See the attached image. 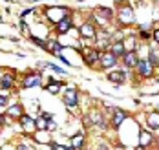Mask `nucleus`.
Returning <instances> with one entry per match:
<instances>
[{
	"label": "nucleus",
	"instance_id": "1",
	"mask_svg": "<svg viewBox=\"0 0 159 150\" xmlns=\"http://www.w3.org/2000/svg\"><path fill=\"white\" fill-rule=\"evenodd\" d=\"M117 20H119L123 26H130V24H134V22H135V13H134V9H132L130 6L121 7V9L117 11Z\"/></svg>",
	"mask_w": 159,
	"mask_h": 150
},
{
	"label": "nucleus",
	"instance_id": "2",
	"mask_svg": "<svg viewBox=\"0 0 159 150\" xmlns=\"http://www.w3.org/2000/svg\"><path fill=\"white\" fill-rule=\"evenodd\" d=\"M137 73L141 75V77H144V79H150L152 75H154V64L148 61V59H139V62H137Z\"/></svg>",
	"mask_w": 159,
	"mask_h": 150
},
{
	"label": "nucleus",
	"instance_id": "3",
	"mask_svg": "<svg viewBox=\"0 0 159 150\" xmlns=\"http://www.w3.org/2000/svg\"><path fill=\"white\" fill-rule=\"evenodd\" d=\"M68 15V9L66 7H48L46 9V17L51 20V22H59V20H62L64 17Z\"/></svg>",
	"mask_w": 159,
	"mask_h": 150
},
{
	"label": "nucleus",
	"instance_id": "4",
	"mask_svg": "<svg viewBox=\"0 0 159 150\" xmlns=\"http://www.w3.org/2000/svg\"><path fill=\"white\" fill-rule=\"evenodd\" d=\"M117 55H113L111 51H106V53H101V59H99V62H101V68L102 70H110L117 64Z\"/></svg>",
	"mask_w": 159,
	"mask_h": 150
},
{
	"label": "nucleus",
	"instance_id": "5",
	"mask_svg": "<svg viewBox=\"0 0 159 150\" xmlns=\"http://www.w3.org/2000/svg\"><path fill=\"white\" fill-rule=\"evenodd\" d=\"M64 104L68 106V108H75L77 106V102H79V99H77V88H73V86H70L68 90H66V93H64Z\"/></svg>",
	"mask_w": 159,
	"mask_h": 150
},
{
	"label": "nucleus",
	"instance_id": "6",
	"mask_svg": "<svg viewBox=\"0 0 159 150\" xmlns=\"http://www.w3.org/2000/svg\"><path fill=\"white\" fill-rule=\"evenodd\" d=\"M99 59H101L99 50H95V48H84V62H86V66H93L95 62H99Z\"/></svg>",
	"mask_w": 159,
	"mask_h": 150
},
{
	"label": "nucleus",
	"instance_id": "7",
	"mask_svg": "<svg viewBox=\"0 0 159 150\" xmlns=\"http://www.w3.org/2000/svg\"><path fill=\"white\" fill-rule=\"evenodd\" d=\"M79 33L82 39H88V40H93L97 37V31L95 28H93V24H90V22H84L82 26L79 28Z\"/></svg>",
	"mask_w": 159,
	"mask_h": 150
},
{
	"label": "nucleus",
	"instance_id": "8",
	"mask_svg": "<svg viewBox=\"0 0 159 150\" xmlns=\"http://www.w3.org/2000/svg\"><path fill=\"white\" fill-rule=\"evenodd\" d=\"M42 86V75L40 73H28V77L24 79V88H37Z\"/></svg>",
	"mask_w": 159,
	"mask_h": 150
},
{
	"label": "nucleus",
	"instance_id": "9",
	"mask_svg": "<svg viewBox=\"0 0 159 150\" xmlns=\"http://www.w3.org/2000/svg\"><path fill=\"white\" fill-rule=\"evenodd\" d=\"M126 112H123V110H119V108H115L113 112H111V126L113 128H119L121 125H123V121H126Z\"/></svg>",
	"mask_w": 159,
	"mask_h": 150
},
{
	"label": "nucleus",
	"instance_id": "10",
	"mask_svg": "<svg viewBox=\"0 0 159 150\" xmlns=\"http://www.w3.org/2000/svg\"><path fill=\"white\" fill-rule=\"evenodd\" d=\"M71 26H73V20L66 15L62 20H59V22H57V33H59V35H66L70 30H71Z\"/></svg>",
	"mask_w": 159,
	"mask_h": 150
},
{
	"label": "nucleus",
	"instance_id": "11",
	"mask_svg": "<svg viewBox=\"0 0 159 150\" xmlns=\"http://www.w3.org/2000/svg\"><path fill=\"white\" fill-rule=\"evenodd\" d=\"M123 62H125V66L126 68H135L137 66V62H139V57H137L135 51H125V55H123Z\"/></svg>",
	"mask_w": 159,
	"mask_h": 150
},
{
	"label": "nucleus",
	"instance_id": "12",
	"mask_svg": "<svg viewBox=\"0 0 159 150\" xmlns=\"http://www.w3.org/2000/svg\"><path fill=\"white\" fill-rule=\"evenodd\" d=\"M154 143V135L148 132V130H141L139 134V145H137V148H146V147H150Z\"/></svg>",
	"mask_w": 159,
	"mask_h": 150
},
{
	"label": "nucleus",
	"instance_id": "13",
	"mask_svg": "<svg viewBox=\"0 0 159 150\" xmlns=\"http://www.w3.org/2000/svg\"><path fill=\"white\" fill-rule=\"evenodd\" d=\"M108 81L115 84H123L126 81V70H117V71H110L108 73Z\"/></svg>",
	"mask_w": 159,
	"mask_h": 150
},
{
	"label": "nucleus",
	"instance_id": "14",
	"mask_svg": "<svg viewBox=\"0 0 159 150\" xmlns=\"http://www.w3.org/2000/svg\"><path fill=\"white\" fill-rule=\"evenodd\" d=\"M20 125H22L26 130H30V132H35V130H37V121L31 119L30 116H24V114H22V116H20Z\"/></svg>",
	"mask_w": 159,
	"mask_h": 150
},
{
	"label": "nucleus",
	"instance_id": "15",
	"mask_svg": "<svg viewBox=\"0 0 159 150\" xmlns=\"http://www.w3.org/2000/svg\"><path fill=\"white\" fill-rule=\"evenodd\" d=\"M110 51L113 53V55H117V57H123V55H125V51H126L125 42H123V40H115V42L110 46Z\"/></svg>",
	"mask_w": 159,
	"mask_h": 150
},
{
	"label": "nucleus",
	"instance_id": "16",
	"mask_svg": "<svg viewBox=\"0 0 159 150\" xmlns=\"http://www.w3.org/2000/svg\"><path fill=\"white\" fill-rule=\"evenodd\" d=\"M146 125H148L152 130H159V114L157 112L148 114V117H146Z\"/></svg>",
	"mask_w": 159,
	"mask_h": 150
},
{
	"label": "nucleus",
	"instance_id": "17",
	"mask_svg": "<svg viewBox=\"0 0 159 150\" xmlns=\"http://www.w3.org/2000/svg\"><path fill=\"white\" fill-rule=\"evenodd\" d=\"M125 48H126V51H135V48H137V39L132 35V37H126L125 40Z\"/></svg>",
	"mask_w": 159,
	"mask_h": 150
},
{
	"label": "nucleus",
	"instance_id": "18",
	"mask_svg": "<svg viewBox=\"0 0 159 150\" xmlns=\"http://www.w3.org/2000/svg\"><path fill=\"white\" fill-rule=\"evenodd\" d=\"M82 145H84V134L82 132L75 134V135L71 137V147H73V148H80Z\"/></svg>",
	"mask_w": 159,
	"mask_h": 150
},
{
	"label": "nucleus",
	"instance_id": "19",
	"mask_svg": "<svg viewBox=\"0 0 159 150\" xmlns=\"http://www.w3.org/2000/svg\"><path fill=\"white\" fill-rule=\"evenodd\" d=\"M0 83H2V88L9 90V88H11V84H13V73H6V75L0 79Z\"/></svg>",
	"mask_w": 159,
	"mask_h": 150
},
{
	"label": "nucleus",
	"instance_id": "20",
	"mask_svg": "<svg viewBox=\"0 0 159 150\" xmlns=\"http://www.w3.org/2000/svg\"><path fill=\"white\" fill-rule=\"evenodd\" d=\"M22 114H24V112H22V106H20V104H15V106H11V108L7 110V116L9 117H18V119H20Z\"/></svg>",
	"mask_w": 159,
	"mask_h": 150
},
{
	"label": "nucleus",
	"instance_id": "21",
	"mask_svg": "<svg viewBox=\"0 0 159 150\" xmlns=\"http://www.w3.org/2000/svg\"><path fill=\"white\" fill-rule=\"evenodd\" d=\"M61 86H62L61 83H55V81H49V84L46 86V90H48L49 93H53V95H57V93L61 92Z\"/></svg>",
	"mask_w": 159,
	"mask_h": 150
},
{
	"label": "nucleus",
	"instance_id": "22",
	"mask_svg": "<svg viewBox=\"0 0 159 150\" xmlns=\"http://www.w3.org/2000/svg\"><path fill=\"white\" fill-rule=\"evenodd\" d=\"M37 121V130H48V119L46 117H39V119H35Z\"/></svg>",
	"mask_w": 159,
	"mask_h": 150
},
{
	"label": "nucleus",
	"instance_id": "23",
	"mask_svg": "<svg viewBox=\"0 0 159 150\" xmlns=\"http://www.w3.org/2000/svg\"><path fill=\"white\" fill-rule=\"evenodd\" d=\"M148 55H150V59H148V61H150V62H152L154 66H159V57H157V50H156V48H152V50H150V53H148Z\"/></svg>",
	"mask_w": 159,
	"mask_h": 150
},
{
	"label": "nucleus",
	"instance_id": "24",
	"mask_svg": "<svg viewBox=\"0 0 159 150\" xmlns=\"http://www.w3.org/2000/svg\"><path fill=\"white\" fill-rule=\"evenodd\" d=\"M42 66H44V68H51L53 71H57V73H61V75H64V73H66V71H64L62 68H61V66H57V64H49V62H44Z\"/></svg>",
	"mask_w": 159,
	"mask_h": 150
},
{
	"label": "nucleus",
	"instance_id": "25",
	"mask_svg": "<svg viewBox=\"0 0 159 150\" xmlns=\"http://www.w3.org/2000/svg\"><path fill=\"white\" fill-rule=\"evenodd\" d=\"M31 40L39 46V48H44L46 50V44H48V40H42V39H39V37H31Z\"/></svg>",
	"mask_w": 159,
	"mask_h": 150
},
{
	"label": "nucleus",
	"instance_id": "26",
	"mask_svg": "<svg viewBox=\"0 0 159 150\" xmlns=\"http://www.w3.org/2000/svg\"><path fill=\"white\" fill-rule=\"evenodd\" d=\"M7 102H9V99H7V97L0 95V108H2V106H7Z\"/></svg>",
	"mask_w": 159,
	"mask_h": 150
},
{
	"label": "nucleus",
	"instance_id": "27",
	"mask_svg": "<svg viewBox=\"0 0 159 150\" xmlns=\"http://www.w3.org/2000/svg\"><path fill=\"white\" fill-rule=\"evenodd\" d=\"M139 37H141V39H148V37H150V33H148L146 30H141V31H139Z\"/></svg>",
	"mask_w": 159,
	"mask_h": 150
},
{
	"label": "nucleus",
	"instance_id": "28",
	"mask_svg": "<svg viewBox=\"0 0 159 150\" xmlns=\"http://www.w3.org/2000/svg\"><path fill=\"white\" fill-rule=\"evenodd\" d=\"M40 116H42V117H46L48 121H51V119H53V114H49V112H42Z\"/></svg>",
	"mask_w": 159,
	"mask_h": 150
},
{
	"label": "nucleus",
	"instance_id": "29",
	"mask_svg": "<svg viewBox=\"0 0 159 150\" xmlns=\"http://www.w3.org/2000/svg\"><path fill=\"white\" fill-rule=\"evenodd\" d=\"M154 39L159 42V30H156V31H154Z\"/></svg>",
	"mask_w": 159,
	"mask_h": 150
},
{
	"label": "nucleus",
	"instance_id": "30",
	"mask_svg": "<svg viewBox=\"0 0 159 150\" xmlns=\"http://www.w3.org/2000/svg\"><path fill=\"white\" fill-rule=\"evenodd\" d=\"M16 148H18V150H26V148H30V147H28V145H18Z\"/></svg>",
	"mask_w": 159,
	"mask_h": 150
},
{
	"label": "nucleus",
	"instance_id": "31",
	"mask_svg": "<svg viewBox=\"0 0 159 150\" xmlns=\"http://www.w3.org/2000/svg\"><path fill=\"white\" fill-rule=\"evenodd\" d=\"M4 123H6V119H4V117L0 116V125H4Z\"/></svg>",
	"mask_w": 159,
	"mask_h": 150
},
{
	"label": "nucleus",
	"instance_id": "32",
	"mask_svg": "<svg viewBox=\"0 0 159 150\" xmlns=\"http://www.w3.org/2000/svg\"><path fill=\"white\" fill-rule=\"evenodd\" d=\"M9 2H16V0H9Z\"/></svg>",
	"mask_w": 159,
	"mask_h": 150
},
{
	"label": "nucleus",
	"instance_id": "33",
	"mask_svg": "<svg viewBox=\"0 0 159 150\" xmlns=\"http://www.w3.org/2000/svg\"><path fill=\"white\" fill-rule=\"evenodd\" d=\"M0 79H2V73H0Z\"/></svg>",
	"mask_w": 159,
	"mask_h": 150
},
{
	"label": "nucleus",
	"instance_id": "34",
	"mask_svg": "<svg viewBox=\"0 0 159 150\" xmlns=\"http://www.w3.org/2000/svg\"><path fill=\"white\" fill-rule=\"evenodd\" d=\"M157 83H159V79H157Z\"/></svg>",
	"mask_w": 159,
	"mask_h": 150
}]
</instances>
